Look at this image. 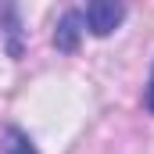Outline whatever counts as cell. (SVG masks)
Here are the masks:
<instances>
[{"label":"cell","mask_w":154,"mask_h":154,"mask_svg":"<svg viewBox=\"0 0 154 154\" xmlns=\"http://www.w3.org/2000/svg\"><path fill=\"white\" fill-rule=\"evenodd\" d=\"M79 22H82V18H79V14H65V18H61V25H57V36H54V43H57V47H61V50H75V39H79Z\"/></svg>","instance_id":"cell-2"},{"label":"cell","mask_w":154,"mask_h":154,"mask_svg":"<svg viewBox=\"0 0 154 154\" xmlns=\"http://www.w3.org/2000/svg\"><path fill=\"white\" fill-rule=\"evenodd\" d=\"M4 154H36V147H32V140L18 125H11L7 129V147H4Z\"/></svg>","instance_id":"cell-3"},{"label":"cell","mask_w":154,"mask_h":154,"mask_svg":"<svg viewBox=\"0 0 154 154\" xmlns=\"http://www.w3.org/2000/svg\"><path fill=\"white\" fill-rule=\"evenodd\" d=\"M147 111L154 115V72H151V82H147Z\"/></svg>","instance_id":"cell-4"},{"label":"cell","mask_w":154,"mask_h":154,"mask_svg":"<svg viewBox=\"0 0 154 154\" xmlns=\"http://www.w3.org/2000/svg\"><path fill=\"white\" fill-rule=\"evenodd\" d=\"M82 22H86V29L93 36H111L125 22V0H90Z\"/></svg>","instance_id":"cell-1"}]
</instances>
